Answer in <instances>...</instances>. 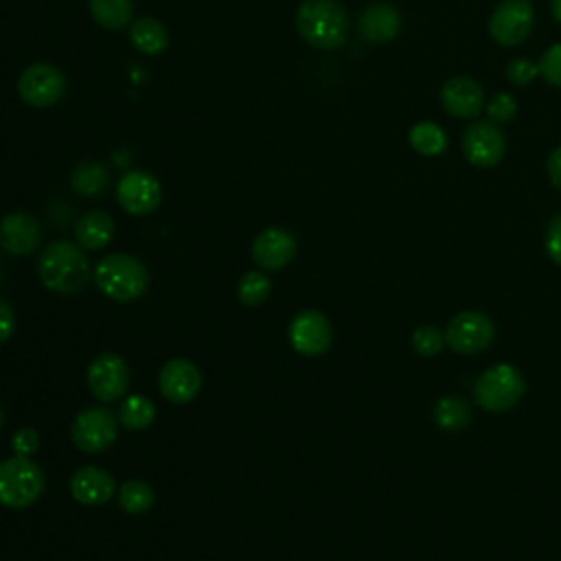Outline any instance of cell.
<instances>
[{
    "label": "cell",
    "instance_id": "obj_21",
    "mask_svg": "<svg viewBox=\"0 0 561 561\" xmlns=\"http://www.w3.org/2000/svg\"><path fill=\"white\" fill-rule=\"evenodd\" d=\"M129 39L142 55H160L169 46V31L156 18H136L129 24Z\"/></svg>",
    "mask_w": 561,
    "mask_h": 561
},
{
    "label": "cell",
    "instance_id": "obj_5",
    "mask_svg": "<svg viewBox=\"0 0 561 561\" xmlns=\"http://www.w3.org/2000/svg\"><path fill=\"white\" fill-rule=\"evenodd\" d=\"M526 392L522 373L511 364H495L486 368L473 383V399L486 412H508Z\"/></svg>",
    "mask_w": 561,
    "mask_h": 561
},
{
    "label": "cell",
    "instance_id": "obj_16",
    "mask_svg": "<svg viewBox=\"0 0 561 561\" xmlns=\"http://www.w3.org/2000/svg\"><path fill=\"white\" fill-rule=\"evenodd\" d=\"M42 239V228L37 219L28 213L15 210L0 219V245L15 256L31 254Z\"/></svg>",
    "mask_w": 561,
    "mask_h": 561
},
{
    "label": "cell",
    "instance_id": "obj_23",
    "mask_svg": "<svg viewBox=\"0 0 561 561\" xmlns=\"http://www.w3.org/2000/svg\"><path fill=\"white\" fill-rule=\"evenodd\" d=\"M94 22L110 31H121L131 24L134 0H88Z\"/></svg>",
    "mask_w": 561,
    "mask_h": 561
},
{
    "label": "cell",
    "instance_id": "obj_29",
    "mask_svg": "<svg viewBox=\"0 0 561 561\" xmlns=\"http://www.w3.org/2000/svg\"><path fill=\"white\" fill-rule=\"evenodd\" d=\"M443 346H445V335L436 327L421 324V327L414 329V333H412V348L421 357H434L436 353H440Z\"/></svg>",
    "mask_w": 561,
    "mask_h": 561
},
{
    "label": "cell",
    "instance_id": "obj_35",
    "mask_svg": "<svg viewBox=\"0 0 561 561\" xmlns=\"http://www.w3.org/2000/svg\"><path fill=\"white\" fill-rule=\"evenodd\" d=\"M15 329V316L11 311V307L0 298V344H4Z\"/></svg>",
    "mask_w": 561,
    "mask_h": 561
},
{
    "label": "cell",
    "instance_id": "obj_10",
    "mask_svg": "<svg viewBox=\"0 0 561 561\" xmlns=\"http://www.w3.org/2000/svg\"><path fill=\"white\" fill-rule=\"evenodd\" d=\"M88 388L99 401H118L129 388V366L116 353L96 355L88 366Z\"/></svg>",
    "mask_w": 561,
    "mask_h": 561
},
{
    "label": "cell",
    "instance_id": "obj_19",
    "mask_svg": "<svg viewBox=\"0 0 561 561\" xmlns=\"http://www.w3.org/2000/svg\"><path fill=\"white\" fill-rule=\"evenodd\" d=\"M359 35L366 42L383 44L399 35L401 31V15L392 4L386 2H373L368 4L359 15Z\"/></svg>",
    "mask_w": 561,
    "mask_h": 561
},
{
    "label": "cell",
    "instance_id": "obj_11",
    "mask_svg": "<svg viewBox=\"0 0 561 561\" xmlns=\"http://www.w3.org/2000/svg\"><path fill=\"white\" fill-rule=\"evenodd\" d=\"M333 342V329L324 313L305 309L294 316L289 324V344L305 357H318L329 351Z\"/></svg>",
    "mask_w": 561,
    "mask_h": 561
},
{
    "label": "cell",
    "instance_id": "obj_36",
    "mask_svg": "<svg viewBox=\"0 0 561 561\" xmlns=\"http://www.w3.org/2000/svg\"><path fill=\"white\" fill-rule=\"evenodd\" d=\"M546 169H548L550 182H552L557 188H561V147H557V149L548 156Z\"/></svg>",
    "mask_w": 561,
    "mask_h": 561
},
{
    "label": "cell",
    "instance_id": "obj_15",
    "mask_svg": "<svg viewBox=\"0 0 561 561\" xmlns=\"http://www.w3.org/2000/svg\"><path fill=\"white\" fill-rule=\"evenodd\" d=\"M202 390V373L199 368L184 359H169L160 370V392L171 403H191Z\"/></svg>",
    "mask_w": 561,
    "mask_h": 561
},
{
    "label": "cell",
    "instance_id": "obj_26",
    "mask_svg": "<svg viewBox=\"0 0 561 561\" xmlns=\"http://www.w3.org/2000/svg\"><path fill=\"white\" fill-rule=\"evenodd\" d=\"M408 138H410L412 149L419 151L421 156H438V153H443L445 147H447V136H445V131H443L436 123H432V121H421V123H416V125L410 129Z\"/></svg>",
    "mask_w": 561,
    "mask_h": 561
},
{
    "label": "cell",
    "instance_id": "obj_1",
    "mask_svg": "<svg viewBox=\"0 0 561 561\" xmlns=\"http://www.w3.org/2000/svg\"><path fill=\"white\" fill-rule=\"evenodd\" d=\"M39 280L57 294H77L90 283V263L79 243L53 241L37 263Z\"/></svg>",
    "mask_w": 561,
    "mask_h": 561
},
{
    "label": "cell",
    "instance_id": "obj_22",
    "mask_svg": "<svg viewBox=\"0 0 561 561\" xmlns=\"http://www.w3.org/2000/svg\"><path fill=\"white\" fill-rule=\"evenodd\" d=\"M434 423L445 432H460L471 421V403L458 394H445L434 405Z\"/></svg>",
    "mask_w": 561,
    "mask_h": 561
},
{
    "label": "cell",
    "instance_id": "obj_14",
    "mask_svg": "<svg viewBox=\"0 0 561 561\" xmlns=\"http://www.w3.org/2000/svg\"><path fill=\"white\" fill-rule=\"evenodd\" d=\"M252 261L267 272L283 270L296 254V239L289 230L280 226H270L261 230L252 241Z\"/></svg>",
    "mask_w": 561,
    "mask_h": 561
},
{
    "label": "cell",
    "instance_id": "obj_32",
    "mask_svg": "<svg viewBox=\"0 0 561 561\" xmlns=\"http://www.w3.org/2000/svg\"><path fill=\"white\" fill-rule=\"evenodd\" d=\"M539 75V66L533 64L530 59H524V57H517L513 59L508 66H506V79L515 85H526L530 83L535 77Z\"/></svg>",
    "mask_w": 561,
    "mask_h": 561
},
{
    "label": "cell",
    "instance_id": "obj_37",
    "mask_svg": "<svg viewBox=\"0 0 561 561\" xmlns=\"http://www.w3.org/2000/svg\"><path fill=\"white\" fill-rule=\"evenodd\" d=\"M550 9L557 22H561V0H550Z\"/></svg>",
    "mask_w": 561,
    "mask_h": 561
},
{
    "label": "cell",
    "instance_id": "obj_8",
    "mask_svg": "<svg viewBox=\"0 0 561 561\" xmlns=\"http://www.w3.org/2000/svg\"><path fill=\"white\" fill-rule=\"evenodd\" d=\"M118 434V419L105 408H85L75 416L72 443L85 454L105 451Z\"/></svg>",
    "mask_w": 561,
    "mask_h": 561
},
{
    "label": "cell",
    "instance_id": "obj_33",
    "mask_svg": "<svg viewBox=\"0 0 561 561\" xmlns=\"http://www.w3.org/2000/svg\"><path fill=\"white\" fill-rule=\"evenodd\" d=\"M11 447H13L15 456L31 458L37 451V447H39V434L33 427H20L11 436Z\"/></svg>",
    "mask_w": 561,
    "mask_h": 561
},
{
    "label": "cell",
    "instance_id": "obj_3",
    "mask_svg": "<svg viewBox=\"0 0 561 561\" xmlns=\"http://www.w3.org/2000/svg\"><path fill=\"white\" fill-rule=\"evenodd\" d=\"M94 280L107 298L116 302H129L147 291L149 272L136 256L127 252H114L96 263Z\"/></svg>",
    "mask_w": 561,
    "mask_h": 561
},
{
    "label": "cell",
    "instance_id": "obj_34",
    "mask_svg": "<svg viewBox=\"0 0 561 561\" xmlns=\"http://www.w3.org/2000/svg\"><path fill=\"white\" fill-rule=\"evenodd\" d=\"M543 243H546L548 256H550L557 265H561V215H554V217L550 219V224H548V228H546V239H543Z\"/></svg>",
    "mask_w": 561,
    "mask_h": 561
},
{
    "label": "cell",
    "instance_id": "obj_13",
    "mask_svg": "<svg viewBox=\"0 0 561 561\" xmlns=\"http://www.w3.org/2000/svg\"><path fill=\"white\" fill-rule=\"evenodd\" d=\"M116 199L129 215H149L160 206V182L147 171H127L116 184Z\"/></svg>",
    "mask_w": 561,
    "mask_h": 561
},
{
    "label": "cell",
    "instance_id": "obj_17",
    "mask_svg": "<svg viewBox=\"0 0 561 561\" xmlns=\"http://www.w3.org/2000/svg\"><path fill=\"white\" fill-rule=\"evenodd\" d=\"M116 480L112 473L99 467H81L70 478V493L79 504L101 506L112 500Z\"/></svg>",
    "mask_w": 561,
    "mask_h": 561
},
{
    "label": "cell",
    "instance_id": "obj_6",
    "mask_svg": "<svg viewBox=\"0 0 561 561\" xmlns=\"http://www.w3.org/2000/svg\"><path fill=\"white\" fill-rule=\"evenodd\" d=\"M66 92L64 72L48 61H37L26 66L18 77V94L31 107H50Z\"/></svg>",
    "mask_w": 561,
    "mask_h": 561
},
{
    "label": "cell",
    "instance_id": "obj_18",
    "mask_svg": "<svg viewBox=\"0 0 561 561\" xmlns=\"http://www.w3.org/2000/svg\"><path fill=\"white\" fill-rule=\"evenodd\" d=\"M440 103L451 116L473 118L484 105V94L478 81L469 77H451L440 88Z\"/></svg>",
    "mask_w": 561,
    "mask_h": 561
},
{
    "label": "cell",
    "instance_id": "obj_38",
    "mask_svg": "<svg viewBox=\"0 0 561 561\" xmlns=\"http://www.w3.org/2000/svg\"><path fill=\"white\" fill-rule=\"evenodd\" d=\"M0 427H2V408H0Z\"/></svg>",
    "mask_w": 561,
    "mask_h": 561
},
{
    "label": "cell",
    "instance_id": "obj_24",
    "mask_svg": "<svg viewBox=\"0 0 561 561\" xmlns=\"http://www.w3.org/2000/svg\"><path fill=\"white\" fill-rule=\"evenodd\" d=\"M116 419L127 430H147L156 419V405L142 394H127L118 405Z\"/></svg>",
    "mask_w": 561,
    "mask_h": 561
},
{
    "label": "cell",
    "instance_id": "obj_9",
    "mask_svg": "<svg viewBox=\"0 0 561 561\" xmlns=\"http://www.w3.org/2000/svg\"><path fill=\"white\" fill-rule=\"evenodd\" d=\"M535 22L530 0H502L489 18V33L502 46L522 44Z\"/></svg>",
    "mask_w": 561,
    "mask_h": 561
},
{
    "label": "cell",
    "instance_id": "obj_20",
    "mask_svg": "<svg viewBox=\"0 0 561 561\" xmlns=\"http://www.w3.org/2000/svg\"><path fill=\"white\" fill-rule=\"evenodd\" d=\"M77 243L85 250H101L114 237V219L105 210H90L75 226Z\"/></svg>",
    "mask_w": 561,
    "mask_h": 561
},
{
    "label": "cell",
    "instance_id": "obj_28",
    "mask_svg": "<svg viewBox=\"0 0 561 561\" xmlns=\"http://www.w3.org/2000/svg\"><path fill=\"white\" fill-rule=\"evenodd\" d=\"M272 291V280L267 278V274L263 272H245L241 278H239V285H237V298L245 305V307H259L267 300Z\"/></svg>",
    "mask_w": 561,
    "mask_h": 561
},
{
    "label": "cell",
    "instance_id": "obj_12",
    "mask_svg": "<svg viewBox=\"0 0 561 561\" xmlns=\"http://www.w3.org/2000/svg\"><path fill=\"white\" fill-rule=\"evenodd\" d=\"M462 151L471 164L493 167L504 158L506 140L493 121H476L462 131Z\"/></svg>",
    "mask_w": 561,
    "mask_h": 561
},
{
    "label": "cell",
    "instance_id": "obj_31",
    "mask_svg": "<svg viewBox=\"0 0 561 561\" xmlns=\"http://www.w3.org/2000/svg\"><path fill=\"white\" fill-rule=\"evenodd\" d=\"M486 112L493 123H508V121H513V116L517 112V103L508 92H500L489 101Z\"/></svg>",
    "mask_w": 561,
    "mask_h": 561
},
{
    "label": "cell",
    "instance_id": "obj_27",
    "mask_svg": "<svg viewBox=\"0 0 561 561\" xmlns=\"http://www.w3.org/2000/svg\"><path fill=\"white\" fill-rule=\"evenodd\" d=\"M70 184L77 193L94 197L107 188V171L99 162H83L72 169Z\"/></svg>",
    "mask_w": 561,
    "mask_h": 561
},
{
    "label": "cell",
    "instance_id": "obj_4",
    "mask_svg": "<svg viewBox=\"0 0 561 561\" xmlns=\"http://www.w3.org/2000/svg\"><path fill=\"white\" fill-rule=\"evenodd\" d=\"M46 486L44 471L26 456H11L0 462V504L7 508L33 506Z\"/></svg>",
    "mask_w": 561,
    "mask_h": 561
},
{
    "label": "cell",
    "instance_id": "obj_2",
    "mask_svg": "<svg viewBox=\"0 0 561 561\" xmlns=\"http://www.w3.org/2000/svg\"><path fill=\"white\" fill-rule=\"evenodd\" d=\"M296 28L307 44L333 50L348 37V13L337 0H302L296 9Z\"/></svg>",
    "mask_w": 561,
    "mask_h": 561
},
{
    "label": "cell",
    "instance_id": "obj_30",
    "mask_svg": "<svg viewBox=\"0 0 561 561\" xmlns=\"http://www.w3.org/2000/svg\"><path fill=\"white\" fill-rule=\"evenodd\" d=\"M539 75L550 83L561 88V42L552 44L539 59Z\"/></svg>",
    "mask_w": 561,
    "mask_h": 561
},
{
    "label": "cell",
    "instance_id": "obj_25",
    "mask_svg": "<svg viewBox=\"0 0 561 561\" xmlns=\"http://www.w3.org/2000/svg\"><path fill=\"white\" fill-rule=\"evenodd\" d=\"M156 502V491L149 482L140 480V478H131L125 480L118 486V504L125 513L129 515H142L147 513Z\"/></svg>",
    "mask_w": 561,
    "mask_h": 561
},
{
    "label": "cell",
    "instance_id": "obj_7",
    "mask_svg": "<svg viewBox=\"0 0 561 561\" xmlns=\"http://www.w3.org/2000/svg\"><path fill=\"white\" fill-rule=\"evenodd\" d=\"M493 335L495 324L486 313L460 311L445 329V344L460 355H473L484 351L493 342Z\"/></svg>",
    "mask_w": 561,
    "mask_h": 561
}]
</instances>
